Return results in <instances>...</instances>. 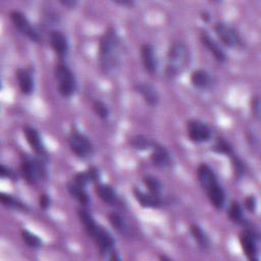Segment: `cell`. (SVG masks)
Segmentation results:
<instances>
[{"mask_svg": "<svg viewBox=\"0 0 261 261\" xmlns=\"http://www.w3.org/2000/svg\"><path fill=\"white\" fill-rule=\"evenodd\" d=\"M121 40L113 28H108L99 39L98 59L104 73L115 71L120 64Z\"/></svg>", "mask_w": 261, "mask_h": 261, "instance_id": "6da1fadb", "label": "cell"}, {"mask_svg": "<svg viewBox=\"0 0 261 261\" xmlns=\"http://www.w3.org/2000/svg\"><path fill=\"white\" fill-rule=\"evenodd\" d=\"M77 215L87 234L94 241L100 254L109 258L111 253L114 252L115 242L112 236L96 222L93 215L86 208H80L77 210Z\"/></svg>", "mask_w": 261, "mask_h": 261, "instance_id": "7a4b0ae2", "label": "cell"}, {"mask_svg": "<svg viewBox=\"0 0 261 261\" xmlns=\"http://www.w3.org/2000/svg\"><path fill=\"white\" fill-rule=\"evenodd\" d=\"M196 174L197 179L201 188L205 191L211 205L218 210L222 209L225 204V192L218 182L213 169L208 164L201 163L197 167Z\"/></svg>", "mask_w": 261, "mask_h": 261, "instance_id": "3957f363", "label": "cell"}, {"mask_svg": "<svg viewBox=\"0 0 261 261\" xmlns=\"http://www.w3.org/2000/svg\"><path fill=\"white\" fill-rule=\"evenodd\" d=\"M191 60L190 50L181 41L170 43L166 54L165 74L168 77H174L181 73L189 65Z\"/></svg>", "mask_w": 261, "mask_h": 261, "instance_id": "277c9868", "label": "cell"}, {"mask_svg": "<svg viewBox=\"0 0 261 261\" xmlns=\"http://www.w3.org/2000/svg\"><path fill=\"white\" fill-rule=\"evenodd\" d=\"M46 164L47 161L38 156L32 157L24 154L21 156L20 174L29 185L36 186L47 177Z\"/></svg>", "mask_w": 261, "mask_h": 261, "instance_id": "5b68a950", "label": "cell"}, {"mask_svg": "<svg viewBox=\"0 0 261 261\" xmlns=\"http://www.w3.org/2000/svg\"><path fill=\"white\" fill-rule=\"evenodd\" d=\"M54 76L59 94L62 97H70L76 90V80L67 64L59 61L54 67Z\"/></svg>", "mask_w": 261, "mask_h": 261, "instance_id": "8992f818", "label": "cell"}, {"mask_svg": "<svg viewBox=\"0 0 261 261\" xmlns=\"http://www.w3.org/2000/svg\"><path fill=\"white\" fill-rule=\"evenodd\" d=\"M67 142L70 151L80 159H87L94 153V146L92 142L87 136L79 130H71Z\"/></svg>", "mask_w": 261, "mask_h": 261, "instance_id": "52a82bcc", "label": "cell"}, {"mask_svg": "<svg viewBox=\"0 0 261 261\" xmlns=\"http://www.w3.org/2000/svg\"><path fill=\"white\" fill-rule=\"evenodd\" d=\"M10 20L13 23L14 28L24 37H27L29 40L35 43H40L42 38L39 32L33 27L31 21L28 19V17L20 11L13 10L9 14Z\"/></svg>", "mask_w": 261, "mask_h": 261, "instance_id": "ba28073f", "label": "cell"}, {"mask_svg": "<svg viewBox=\"0 0 261 261\" xmlns=\"http://www.w3.org/2000/svg\"><path fill=\"white\" fill-rule=\"evenodd\" d=\"M258 239L259 234L254 229L252 230L249 227H245L240 234V245L244 255L250 261H258Z\"/></svg>", "mask_w": 261, "mask_h": 261, "instance_id": "9c48e42d", "label": "cell"}, {"mask_svg": "<svg viewBox=\"0 0 261 261\" xmlns=\"http://www.w3.org/2000/svg\"><path fill=\"white\" fill-rule=\"evenodd\" d=\"M22 133L27 143L29 144L32 151L36 154V156L48 161V153L40 136V133L31 125H24L22 127Z\"/></svg>", "mask_w": 261, "mask_h": 261, "instance_id": "30bf717a", "label": "cell"}, {"mask_svg": "<svg viewBox=\"0 0 261 261\" xmlns=\"http://www.w3.org/2000/svg\"><path fill=\"white\" fill-rule=\"evenodd\" d=\"M187 135L190 141L194 143H204L210 140L211 129L199 119H191L187 122Z\"/></svg>", "mask_w": 261, "mask_h": 261, "instance_id": "8fae6325", "label": "cell"}, {"mask_svg": "<svg viewBox=\"0 0 261 261\" xmlns=\"http://www.w3.org/2000/svg\"><path fill=\"white\" fill-rule=\"evenodd\" d=\"M214 32L220 42L226 47L236 48L242 45V40L237 31L225 23L216 22L214 24Z\"/></svg>", "mask_w": 261, "mask_h": 261, "instance_id": "7c38bea8", "label": "cell"}, {"mask_svg": "<svg viewBox=\"0 0 261 261\" xmlns=\"http://www.w3.org/2000/svg\"><path fill=\"white\" fill-rule=\"evenodd\" d=\"M48 41H49L50 47L52 48L56 56L60 59V61L67 56L68 50H69V44L66 36L62 32L57 30L51 31L48 36Z\"/></svg>", "mask_w": 261, "mask_h": 261, "instance_id": "4fadbf2b", "label": "cell"}, {"mask_svg": "<svg viewBox=\"0 0 261 261\" xmlns=\"http://www.w3.org/2000/svg\"><path fill=\"white\" fill-rule=\"evenodd\" d=\"M150 160L154 166L158 168H165L171 164V155L164 146L158 143H154L150 155Z\"/></svg>", "mask_w": 261, "mask_h": 261, "instance_id": "5bb4252c", "label": "cell"}, {"mask_svg": "<svg viewBox=\"0 0 261 261\" xmlns=\"http://www.w3.org/2000/svg\"><path fill=\"white\" fill-rule=\"evenodd\" d=\"M200 42L202 45L213 55L214 59L219 63H223L226 60V54L220 45L207 33L202 32L200 34Z\"/></svg>", "mask_w": 261, "mask_h": 261, "instance_id": "9a60e30c", "label": "cell"}, {"mask_svg": "<svg viewBox=\"0 0 261 261\" xmlns=\"http://www.w3.org/2000/svg\"><path fill=\"white\" fill-rule=\"evenodd\" d=\"M133 195L139 205L143 208H160L163 205V200L161 199V196H156L151 193H146L141 191L140 189L134 188L133 189Z\"/></svg>", "mask_w": 261, "mask_h": 261, "instance_id": "2e32d148", "label": "cell"}, {"mask_svg": "<svg viewBox=\"0 0 261 261\" xmlns=\"http://www.w3.org/2000/svg\"><path fill=\"white\" fill-rule=\"evenodd\" d=\"M140 53L145 70L150 74H155L157 71L158 62L154 48L150 44H143L140 48Z\"/></svg>", "mask_w": 261, "mask_h": 261, "instance_id": "e0dca14e", "label": "cell"}, {"mask_svg": "<svg viewBox=\"0 0 261 261\" xmlns=\"http://www.w3.org/2000/svg\"><path fill=\"white\" fill-rule=\"evenodd\" d=\"M15 76L20 92L24 95H31L35 89V82L32 70L30 68H17L15 71Z\"/></svg>", "mask_w": 261, "mask_h": 261, "instance_id": "ac0fdd59", "label": "cell"}, {"mask_svg": "<svg viewBox=\"0 0 261 261\" xmlns=\"http://www.w3.org/2000/svg\"><path fill=\"white\" fill-rule=\"evenodd\" d=\"M135 91L141 95L143 100L151 107H156L159 103V95L157 90L150 84L140 83L135 85Z\"/></svg>", "mask_w": 261, "mask_h": 261, "instance_id": "d6986e66", "label": "cell"}, {"mask_svg": "<svg viewBox=\"0 0 261 261\" xmlns=\"http://www.w3.org/2000/svg\"><path fill=\"white\" fill-rule=\"evenodd\" d=\"M95 193L107 205H115L118 201L115 190L108 184H95Z\"/></svg>", "mask_w": 261, "mask_h": 261, "instance_id": "ffe728a7", "label": "cell"}, {"mask_svg": "<svg viewBox=\"0 0 261 261\" xmlns=\"http://www.w3.org/2000/svg\"><path fill=\"white\" fill-rule=\"evenodd\" d=\"M190 82L194 88L204 90L212 85V76L207 70L199 68L191 73Z\"/></svg>", "mask_w": 261, "mask_h": 261, "instance_id": "44dd1931", "label": "cell"}, {"mask_svg": "<svg viewBox=\"0 0 261 261\" xmlns=\"http://www.w3.org/2000/svg\"><path fill=\"white\" fill-rule=\"evenodd\" d=\"M108 221L110 223V225L120 234L122 236H129L132 232V228L129 227L126 219L118 212H110L107 215Z\"/></svg>", "mask_w": 261, "mask_h": 261, "instance_id": "7402d4cb", "label": "cell"}, {"mask_svg": "<svg viewBox=\"0 0 261 261\" xmlns=\"http://www.w3.org/2000/svg\"><path fill=\"white\" fill-rule=\"evenodd\" d=\"M66 190H67L68 194L72 198H74L82 206L86 207L90 204V197H89L85 187H82L71 180V181L67 182Z\"/></svg>", "mask_w": 261, "mask_h": 261, "instance_id": "603a6c76", "label": "cell"}, {"mask_svg": "<svg viewBox=\"0 0 261 261\" xmlns=\"http://www.w3.org/2000/svg\"><path fill=\"white\" fill-rule=\"evenodd\" d=\"M0 201L2 203V205L8 209H12V210H16V211H20L23 213H28L30 211L29 206L23 203L21 200H19L18 198L10 195V194H6V193H1L0 194Z\"/></svg>", "mask_w": 261, "mask_h": 261, "instance_id": "cb8c5ba5", "label": "cell"}, {"mask_svg": "<svg viewBox=\"0 0 261 261\" xmlns=\"http://www.w3.org/2000/svg\"><path fill=\"white\" fill-rule=\"evenodd\" d=\"M190 233L193 237L194 241L197 243V246L205 251L207 249H209L210 247V239L208 237V234L206 233V231L198 224L196 223H192L190 225Z\"/></svg>", "mask_w": 261, "mask_h": 261, "instance_id": "d4e9b609", "label": "cell"}, {"mask_svg": "<svg viewBox=\"0 0 261 261\" xmlns=\"http://www.w3.org/2000/svg\"><path fill=\"white\" fill-rule=\"evenodd\" d=\"M227 217L230 221L237 224H244L245 218H244V212L243 207L238 201H231L228 209H227Z\"/></svg>", "mask_w": 261, "mask_h": 261, "instance_id": "484cf974", "label": "cell"}, {"mask_svg": "<svg viewBox=\"0 0 261 261\" xmlns=\"http://www.w3.org/2000/svg\"><path fill=\"white\" fill-rule=\"evenodd\" d=\"M128 143L132 148L138 151H146V150L152 149L154 144L153 141H151L149 138H147L144 135H135L130 137Z\"/></svg>", "mask_w": 261, "mask_h": 261, "instance_id": "4316f807", "label": "cell"}, {"mask_svg": "<svg viewBox=\"0 0 261 261\" xmlns=\"http://www.w3.org/2000/svg\"><path fill=\"white\" fill-rule=\"evenodd\" d=\"M143 184L146 187V189L148 190L149 193L156 195V196H161L162 193V184L161 181L154 175L151 174H147L143 176Z\"/></svg>", "mask_w": 261, "mask_h": 261, "instance_id": "83f0119b", "label": "cell"}, {"mask_svg": "<svg viewBox=\"0 0 261 261\" xmlns=\"http://www.w3.org/2000/svg\"><path fill=\"white\" fill-rule=\"evenodd\" d=\"M20 237H21L22 242L29 248L37 250V249L41 248V246H42V240L37 234H35L34 232H32V231H30L28 229L22 228L20 230Z\"/></svg>", "mask_w": 261, "mask_h": 261, "instance_id": "f1b7e54d", "label": "cell"}, {"mask_svg": "<svg viewBox=\"0 0 261 261\" xmlns=\"http://www.w3.org/2000/svg\"><path fill=\"white\" fill-rule=\"evenodd\" d=\"M211 150L217 154H223L229 157L233 154V149L231 145L223 138H217L214 144L211 146Z\"/></svg>", "mask_w": 261, "mask_h": 261, "instance_id": "f546056e", "label": "cell"}, {"mask_svg": "<svg viewBox=\"0 0 261 261\" xmlns=\"http://www.w3.org/2000/svg\"><path fill=\"white\" fill-rule=\"evenodd\" d=\"M92 108H93V111L95 112V114L101 118V119H107L109 117V114H110V110L107 106V104L99 99H95L93 102H92Z\"/></svg>", "mask_w": 261, "mask_h": 261, "instance_id": "4dcf8cb0", "label": "cell"}, {"mask_svg": "<svg viewBox=\"0 0 261 261\" xmlns=\"http://www.w3.org/2000/svg\"><path fill=\"white\" fill-rule=\"evenodd\" d=\"M230 160H231V165H232V169L236 177L242 178L246 173V165L244 161L238 156H236L234 154L230 156Z\"/></svg>", "mask_w": 261, "mask_h": 261, "instance_id": "1f68e13d", "label": "cell"}, {"mask_svg": "<svg viewBox=\"0 0 261 261\" xmlns=\"http://www.w3.org/2000/svg\"><path fill=\"white\" fill-rule=\"evenodd\" d=\"M72 181H74L75 184L82 186V187H87L91 181V178L89 176V173L86 170L84 171H80V172H76L74 175H73V178H72Z\"/></svg>", "mask_w": 261, "mask_h": 261, "instance_id": "d6a6232c", "label": "cell"}, {"mask_svg": "<svg viewBox=\"0 0 261 261\" xmlns=\"http://www.w3.org/2000/svg\"><path fill=\"white\" fill-rule=\"evenodd\" d=\"M0 176L1 178H8L10 180H17V175L16 173L8 166L5 164L0 165Z\"/></svg>", "mask_w": 261, "mask_h": 261, "instance_id": "836d02e7", "label": "cell"}, {"mask_svg": "<svg viewBox=\"0 0 261 261\" xmlns=\"http://www.w3.org/2000/svg\"><path fill=\"white\" fill-rule=\"evenodd\" d=\"M244 207L250 213H255L257 209V199L254 195H250L244 199Z\"/></svg>", "mask_w": 261, "mask_h": 261, "instance_id": "e575fe53", "label": "cell"}, {"mask_svg": "<svg viewBox=\"0 0 261 261\" xmlns=\"http://www.w3.org/2000/svg\"><path fill=\"white\" fill-rule=\"evenodd\" d=\"M250 105H251V111L253 113V116L256 119H259L260 118V98H259V96L252 97Z\"/></svg>", "mask_w": 261, "mask_h": 261, "instance_id": "d590c367", "label": "cell"}, {"mask_svg": "<svg viewBox=\"0 0 261 261\" xmlns=\"http://www.w3.org/2000/svg\"><path fill=\"white\" fill-rule=\"evenodd\" d=\"M38 203H39V207L42 210H47L50 207V205H51V198H50V196L48 194L42 193L39 196Z\"/></svg>", "mask_w": 261, "mask_h": 261, "instance_id": "8d00e7d4", "label": "cell"}, {"mask_svg": "<svg viewBox=\"0 0 261 261\" xmlns=\"http://www.w3.org/2000/svg\"><path fill=\"white\" fill-rule=\"evenodd\" d=\"M59 3L62 4V5L65 6V7H68V8L74 7V6L77 4V2L74 1V0H60Z\"/></svg>", "mask_w": 261, "mask_h": 261, "instance_id": "74e56055", "label": "cell"}, {"mask_svg": "<svg viewBox=\"0 0 261 261\" xmlns=\"http://www.w3.org/2000/svg\"><path fill=\"white\" fill-rule=\"evenodd\" d=\"M201 18L204 20V21H208L210 19V14L207 12V11H202L201 12Z\"/></svg>", "mask_w": 261, "mask_h": 261, "instance_id": "f35d334b", "label": "cell"}, {"mask_svg": "<svg viewBox=\"0 0 261 261\" xmlns=\"http://www.w3.org/2000/svg\"><path fill=\"white\" fill-rule=\"evenodd\" d=\"M115 3L119 5H128V6H132L134 4L133 1H115Z\"/></svg>", "mask_w": 261, "mask_h": 261, "instance_id": "ab89813d", "label": "cell"}, {"mask_svg": "<svg viewBox=\"0 0 261 261\" xmlns=\"http://www.w3.org/2000/svg\"><path fill=\"white\" fill-rule=\"evenodd\" d=\"M158 258H159L160 260H167V261H170V260H171L169 257H167V256H165V255H160Z\"/></svg>", "mask_w": 261, "mask_h": 261, "instance_id": "60d3db41", "label": "cell"}]
</instances>
